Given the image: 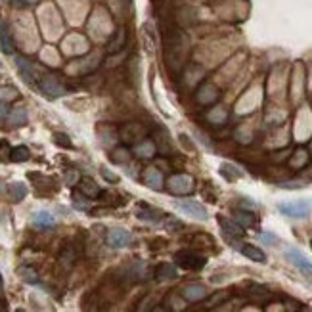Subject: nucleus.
Segmentation results:
<instances>
[{
	"label": "nucleus",
	"instance_id": "obj_1",
	"mask_svg": "<svg viewBox=\"0 0 312 312\" xmlns=\"http://www.w3.org/2000/svg\"><path fill=\"white\" fill-rule=\"evenodd\" d=\"M278 211L285 217H291V219H305V217L311 215V201L297 199V201L278 203Z\"/></svg>",
	"mask_w": 312,
	"mask_h": 312
},
{
	"label": "nucleus",
	"instance_id": "obj_2",
	"mask_svg": "<svg viewBox=\"0 0 312 312\" xmlns=\"http://www.w3.org/2000/svg\"><path fill=\"white\" fill-rule=\"evenodd\" d=\"M285 259H287L291 264H295L307 280L312 281V262L301 253V251L295 249V247H287V249H285Z\"/></svg>",
	"mask_w": 312,
	"mask_h": 312
},
{
	"label": "nucleus",
	"instance_id": "obj_3",
	"mask_svg": "<svg viewBox=\"0 0 312 312\" xmlns=\"http://www.w3.org/2000/svg\"><path fill=\"white\" fill-rule=\"evenodd\" d=\"M174 260L180 268L184 270H201L205 266V257L197 255V253H191V251H180L174 255Z\"/></svg>",
	"mask_w": 312,
	"mask_h": 312
},
{
	"label": "nucleus",
	"instance_id": "obj_4",
	"mask_svg": "<svg viewBox=\"0 0 312 312\" xmlns=\"http://www.w3.org/2000/svg\"><path fill=\"white\" fill-rule=\"evenodd\" d=\"M38 87H40V90L46 94L48 98H60V96L65 94V85L62 83V79L56 77V75H44L40 79Z\"/></svg>",
	"mask_w": 312,
	"mask_h": 312
},
{
	"label": "nucleus",
	"instance_id": "obj_5",
	"mask_svg": "<svg viewBox=\"0 0 312 312\" xmlns=\"http://www.w3.org/2000/svg\"><path fill=\"white\" fill-rule=\"evenodd\" d=\"M174 207L197 220H207V217H209L207 209H205L201 203L193 201V199H178V201H174Z\"/></svg>",
	"mask_w": 312,
	"mask_h": 312
},
{
	"label": "nucleus",
	"instance_id": "obj_6",
	"mask_svg": "<svg viewBox=\"0 0 312 312\" xmlns=\"http://www.w3.org/2000/svg\"><path fill=\"white\" fill-rule=\"evenodd\" d=\"M130 242H132L130 232H126V230H123V228H111V230L107 232V245H109V247H113V249L126 247Z\"/></svg>",
	"mask_w": 312,
	"mask_h": 312
},
{
	"label": "nucleus",
	"instance_id": "obj_7",
	"mask_svg": "<svg viewBox=\"0 0 312 312\" xmlns=\"http://www.w3.org/2000/svg\"><path fill=\"white\" fill-rule=\"evenodd\" d=\"M219 224L228 242H232L234 238H242V236L245 234V232H243V226H240L236 220H230L226 219V217H219Z\"/></svg>",
	"mask_w": 312,
	"mask_h": 312
},
{
	"label": "nucleus",
	"instance_id": "obj_8",
	"mask_svg": "<svg viewBox=\"0 0 312 312\" xmlns=\"http://www.w3.org/2000/svg\"><path fill=\"white\" fill-rule=\"evenodd\" d=\"M16 63H17V69H19V73H21V77H23V81L27 83V85H31L33 88L38 85L36 83V73H35V69H33V65L25 58H16Z\"/></svg>",
	"mask_w": 312,
	"mask_h": 312
},
{
	"label": "nucleus",
	"instance_id": "obj_9",
	"mask_svg": "<svg viewBox=\"0 0 312 312\" xmlns=\"http://www.w3.org/2000/svg\"><path fill=\"white\" fill-rule=\"evenodd\" d=\"M136 217L140 220H146V222H159L163 219V213L152 207V205H146V203H140L138 209H136Z\"/></svg>",
	"mask_w": 312,
	"mask_h": 312
},
{
	"label": "nucleus",
	"instance_id": "obj_10",
	"mask_svg": "<svg viewBox=\"0 0 312 312\" xmlns=\"http://www.w3.org/2000/svg\"><path fill=\"white\" fill-rule=\"evenodd\" d=\"M169 188L173 193H188L191 190V178L186 176V174H178V176H173L169 180Z\"/></svg>",
	"mask_w": 312,
	"mask_h": 312
},
{
	"label": "nucleus",
	"instance_id": "obj_11",
	"mask_svg": "<svg viewBox=\"0 0 312 312\" xmlns=\"http://www.w3.org/2000/svg\"><path fill=\"white\" fill-rule=\"evenodd\" d=\"M207 295V287L201 283H188L182 287V297L188 301H199Z\"/></svg>",
	"mask_w": 312,
	"mask_h": 312
},
{
	"label": "nucleus",
	"instance_id": "obj_12",
	"mask_svg": "<svg viewBox=\"0 0 312 312\" xmlns=\"http://www.w3.org/2000/svg\"><path fill=\"white\" fill-rule=\"evenodd\" d=\"M6 123H8V126H12V128L23 126L27 123V109H25V107H16V109H12V111L8 113V117H6Z\"/></svg>",
	"mask_w": 312,
	"mask_h": 312
},
{
	"label": "nucleus",
	"instance_id": "obj_13",
	"mask_svg": "<svg viewBox=\"0 0 312 312\" xmlns=\"http://www.w3.org/2000/svg\"><path fill=\"white\" fill-rule=\"evenodd\" d=\"M8 195L12 201H21L27 195V186L23 182H10L8 184Z\"/></svg>",
	"mask_w": 312,
	"mask_h": 312
},
{
	"label": "nucleus",
	"instance_id": "obj_14",
	"mask_svg": "<svg viewBox=\"0 0 312 312\" xmlns=\"http://www.w3.org/2000/svg\"><path fill=\"white\" fill-rule=\"evenodd\" d=\"M242 253H243L247 259L255 260V262H266V255H264V251L259 249V247H255V245H251V243L242 245Z\"/></svg>",
	"mask_w": 312,
	"mask_h": 312
},
{
	"label": "nucleus",
	"instance_id": "obj_15",
	"mask_svg": "<svg viewBox=\"0 0 312 312\" xmlns=\"http://www.w3.org/2000/svg\"><path fill=\"white\" fill-rule=\"evenodd\" d=\"M144 178H146V184L152 188V190H161L163 188V176L157 169H148L144 173Z\"/></svg>",
	"mask_w": 312,
	"mask_h": 312
},
{
	"label": "nucleus",
	"instance_id": "obj_16",
	"mask_svg": "<svg viewBox=\"0 0 312 312\" xmlns=\"http://www.w3.org/2000/svg\"><path fill=\"white\" fill-rule=\"evenodd\" d=\"M33 224L36 228H50V226H54V217L48 211H36L33 215Z\"/></svg>",
	"mask_w": 312,
	"mask_h": 312
},
{
	"label": "nucleus",
	"instance_id": "obj_17",
	"mask_svg": "<svg viewBox=\"0 0 312 312\" xmlns=\"http://www.w3.org/2000/svg\"><path fill=\"white\" fill-rule=\"evenodd\" d=\"M79 188H81V193L83 195H87V197H98L100 195V188L98 184L90 180V178H83L81 182H79Z\"/></svg>",
	"mask_w": 312,
	"mask_h": 312
},
{
	"label": "nucleus",
	"instance_id": "obj_18",
	"mask_svg": "<svg viewBox=\"0 0 312 312\" xmlns=\"http://www.w3.org/2000/svg\"><path fill=\"white\" fill-rule=\"evenodd\" d=\"M156 278L157 280H173V278H176V268H174V264H169V262L159 264L156 270Z\"/></svg>",
	"mask_w": 312,
	"mask_h": 312
},
{
	"label": "nucleus",
	"instance_id": "obj_19",
	"mask_svg": "<svg viewBox=\"0 0 312 312\" xmlns=\"http://www.w3.org/2000/svg\"><path fill=\"white\" fill-rule=\"evenodd\" d=\"M29 157H31V152H29L27 146H16V148H12V152H10V161H14V163H23V161H27Z\"/></svg>",
	"mask_w": 312,
	"mask_h": 312
},
{
	"label": "nucleus",
	"instance_id": "obj_20",
	"mask_svg": "<svg viewBox=\"0 0 312 312\" xmlns=\"http://www.w3.org/2000/svg\"><path fill=\"white\" fill-rule=\"evenodd\" d=\"M128 130H132V134H121V136H123V140L128 142V144H130V142L134 144V142H138V138H142V136H144V126L136 125V123H134V125H128L126 128H123V132H128Z\"/></svg>",
	"mask_w": 312,
	"mask_h": 312
},
{
	"label": "nucleus",
	"instance_id": "obj_21",
	"mask_svg": "<svg viewBox=\"0 0 312 312\" xmlns=\"http://www.w3.org/2000/svg\"><path fill=\"white\" fill-rule=\"evenodd\" d=\"M220 174L224 176V178H228V180H238V178H242V171L238 169V167H234V165H230V163H224L222 167H220Z\"/></svg>",
	"mask_w": 312,
	"mask_h": 312
},
{
	"label": "nucleus",
	"instance_id": "obj_22",
	"mask_svg": "<svg viewBox=\"0 0 312 312\" xmlns=\"http://www.w3.org/2000/svg\"><path fill=\"white\" fill-rule=\"evenodd\" d=\"M0 48L6 52V54H12L14 52V44H12V38L8 35V29L4 23H0Z\"/></svg>",
	"mask_w": 312,
	"mask_h": 312
},
{
	"label": "nucleus",
	"instance_id": "obj_23",
	"mask_svg": "<svg viewBox=\"0 0 312 312\" xmlns=\"http://www.w3.org/2000/svg\"><path fill=\"white\" fill-rule=\"evenodd\" d=\"M236 222L240 224V226H255L257 224V219H255V215L249 213V211H236Z\"/></svg>",
	"mask_w": 312,
	"mask_h": 312
},
{
	"label": "nucleus",
	"instance_id": "obj_24",
	"mask_svg": "<svg viewBox=\"0 0 312 312\" xmlns=\"http://www.w3.org/2000/svg\"><path fill=\"white\" fill-rule=\"evenodd\" d=\"M17 274H19L21 280L27 281V283H38V274H36V270L31 268V266H21V268L17 270Z\"/></svg>",
	"mask_w": 312,
	"mask_h": 312
},
{
	"label": "nucleus",
	"instance_id": "obj_25",
	"mask_svg": "<svg viewBox=\"0 0 312 312\" xmlns=\"http://www.w3.org/2000/svg\"><path fill=\"white\" fill-rule=\"evenodd\" d=\"M134 154L140 157H152L156 154V144L154 142H142L134 148Z\"/></svg>",
	"mask_w": 312,
	"mask_h": 312
},
{
	"label": "nucleus",
	"instance_id": "obj_26",
	"mask_svg": "<svg viewBox=\"0 0 312 312\" xmlns=\"http://www.w3.org/2000/svg\"><path fill=\"white\" fill-rule=\"evenodd\" d=\"M73 205H75L77 209H81V211H87V209L90 207V201L87 199V195L75 193V195H73Z\"/></svg>",
	"mask_w": 312,
	"mask_h": 312
},
{
	"label": "nucleus",
	"instance_id": "obj_27",
	"mask_svg": "<svg viewBox=\"0 0 312 312\" xmlns=\"http://www.w3.org/2000/svg\"><path fill=\"white\" fill-rule=\"evenodd\" d=\"M125 38H126L125 29L121 27V29H119V36H115V38H113V42L109 44V52H117V50H119V48L125 44Z\"/></svg>",
	"mask_w": 312,
	"mask_h": 312
},
{
	"label": "nucleus",
	"instance_id": "obj_28",
	"mask_svg": "<svg viewBox=\"0 0 312 312\" xmlns=\"http://www.w3.org/2000/svg\"><path fill=\"white\" fill-rule=\"evenodd\" d=\"M73 260H75V251L71 249V247H65L62 251V255H60V262L65 264V266H71Z\"/></svg>",
	"mask_w": 312,
	"mask_h": 312
},
{
	"label": "nucleus",
	"instance_id": "obj_29",
	"mask_svg": "<svg viewBox=\"0 0 312 312\" xmlns=\"http://www.w3.org/2000/svg\"><path fill=\"white\" fill-rule=\"evenodd\" d=\"M259 240H260L262 243H268V245H278V243H280L278 236H274V234H270V232H260V234H259Z\"/></svg>",
	"mask_w": 312,
	"mask_h": 312
},
{
	"label": "nucleus",
	"instance_id": "obj_30",
	"mask_svg": "<svg viewBox=\"0 0 312 312\" xmlns=\"http://www.w3.org/2000/svg\"><path fill=\"white\" fill-rule=\"evenodd\" d=\"M17 92L14 90V88H10V87H0V102H8V100H12V98H16Z\"/></svg>",
	"mask_w": 312,
	"mask_h": 312
},
{
	"label": "nucleus",
	"instance_id": "obj_31",
	"mask_svg": "<svg viewBox=\"0 0 312 312\" xmlns=\"http://www.w3.org/2000/svg\"><path fill=\"white\" fill-rule=\"evenodd\" d=\"M54 142L63 146V148H71V146H73L71 140L67 138V134H63V132H56V134H54Z\"/></svg>",
	"mask_w": 312,
	"mask_h": 312
},
{
	"label": "nucleus",
	"instance_id": "obj_32",
	"mask_svg": "<svg viewBox=\"0 0 312 312\" xmlns=\"http://www.w3.org/2000/svg\"><path fill=\"white\" fill-rule=\"evenodd\" d=\"M77 180H79V173H77V171H67V173H65V184H67V186L77 184Z\"/></svg>",
	"mask_w": 312,
	"mask_h": 312
},
{
	"label": "nucleus",
	"instance_id": "obj_33",
	"mask_svg": "<svg viewBox=\"0 0 312 312\" xmlns=\"http://www.w3.org/2000/svg\"><path fill=\"white\" fill-rule=\"evenodd\" d=\"M167 224H165V228L167 230H171V232H174V230H178V228H182V222L176 219H167L165 220Z\"/></svg>",
	"mask_w": 312,
	"mask_h": 312
},
{
	"label": "nucleus",
	"instance_id": "obj_34",
	"mask_svg": "<svg viewBox=\"0 0 312 312\" xmlns=\"http://www.w3.org/2000/svg\"><path fill=\"white\" fill-rule=\"evenodd\" d=\"M100 171H102V174H104V176H105L109 182H119V176H117V174H113V173H111L107 167H102Z\"/></svg>",
	"mask_w": 312,
	"mask_h": 312
},
{
	"label": "nucleus",
	"instance_id": "obj_35",
	"mask_svg": "<svg viewBox=\"0 0 312 312\" xmlns=\"http://www.w3.org/2000/svg\"><path fill=\"white\" fill-rule=\"evenodd\" d=\"M8 113H10V111H8V105H6V104H0V123L8 117Z\"/></svg>",
	"mask_w": 312,
	"mask_h": 312
},
{
	"label": "nucleus",
	"instance_id": "obj_36",
	"mask_svg": "<svg viewBox=\"0 0 312 312\" xmlns=\"http://www.w3.org/2000/svg\"><path fill=\"white\" fill-rule=\"evenodd\" d=\"M16 312H25V311H23V309H17V311H16Z\"/></svg>",
	"mask_w": 312,
	"mask_h": 312
},
{
	"label": "nucleus",
	"instance_id": "obj_37",
	"mask_svg": "<svg viewBox=\"0 0 312 312\" xmlns=\"http://www.w3.org/2000/svg\"><path fill=\"white\" fill-rule=\"evenodd\" d=\"M154 312H163V311H161V309H157V311H154Z\"/></svg>",
	"mask_w": 312,
	"mask_h": 312
},
{
	"label": "nucleus",
	"instance_id": "obj_38",
	"mask_svg": "<svg viewBox=\"0 0 312 312\" xmlns=\"http://www.w3.org/2000/svg\"><path fill=\"white\" fill-rule=\"evenodd\" d=\"M311 247H312V240H311Z\"/></svg>",
	"mask_w": 312,
	"mask_h": 312
},
{
	"label": "nucleus",
	"instance_id": "obj_39",
	"mask_svg": "<svg viewBox=\"0 0 312 312\" xmlns=\"http://www.w3.org/2000/svg\"><path fill=\"white\" fill-rule=\"evenodd\" d=\"M0 307H2V305H0Z\"/></svg>",
	"mask_w": 312,
	"mask_h": 312
}]
</instances>
